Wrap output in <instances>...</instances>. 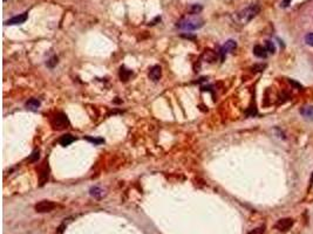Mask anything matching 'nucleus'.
<instances>
[{"label":"nucleus","instance_id":"1a4fd4ad","mask_svg":"<svg viewBox=\"0 0 313 234\" xmlns=\"http://www.w3.org/2000/svg\"><path fill=\"white\" fill-rule=\"evenodd\" d=\"M253 54L257 56V57H260V59H265L266 56H268V51H266V48L265 47H263V46H255V48H253Z\"/></svg>","mask_w":313,"mask_h":234},{"label":"nucleus","instance_id":"4468645a","mask_svg":"<svg viewBox=\"0 0 313 234\" xmlns=\"http://www.w3.org/2000/svg\"><path fill=\"white\" fill-rule=\"evenodd\" d=\"M203 57H205V59L208 60V62H214L215 59H216V54L208 49V51H205L204 54H203Z\"/></svg>","mask_w":313,"mask_h":234},{"label":"nucleus","instance_id":"423d86ee","mask_svg":"<svg viewBox=\"0 0 313 234\" xmlns=\"http://www.w3.org/2000/svg\"><path fill=\"white\" fill-rule=\"evenodd\" d=\"M292 225H293V220L291 218H285V219H280L278 223H276V228L281 231V232H284V231L290 229Z\"/></svg>","mask_w":313,"mask_h":234},{"label":"nucleus","instance_id":"f03ea898","mask_svg":"<svg viewBox=\"0 0 313 234\" xmlns=\"http://www.w3.org/2000/svg\"><path fill=\"white\" fill-rule=\"evenodd\" d=\"M258 13H259V6L256 5V4H252V5H250L249 7L244 8L243 11H240L238 13L237 20L240 22L242 25H245V23L251 21Z\"/></svg>","mask_w":313,"mask_h":234},{"label":"nucleus","instance_id":"b1692460","mask_svg":"<svg viewBox=\"0 0 313 234\" xmlns=\"http://www.w3.org/2000/svg\"><path fill=\"white\" fill-rule=\"evenodd\" d=\"M290 1H291V0H284V1L281 2V6H283V7H287V6L290 5Z\"/></svg>","mask_w":313,"mask_h":234},{"label":"nucleus","instance_id":"0eeeda50","mask_svg":"<svg viewBox=\"0 0 313 234\" xmlns=\"http://www.w3.org/2000/svg\"><path fill=\"white\" fill-rule=\"evenodd\" d=\"M27 18H28V13H22V14H19V15H15V17L11 18L5 23L6 25H20V23H23L26 21Z\"/></svg>","mask_w":313,"mask_h":234},{"label":"nucleus","instance_id":"412c9836","mask_svg":"<svg viewBox=\"0 0 313 234\" xmlns=\"http://www.w3.org/2000/svg\"><path fill=\"white\" fill-rule=\"evenodd\" d=\"M305 41L307 45H310V46H313V33H310V34H307L306 35V38H305Z\"/></svg>","mask_w":313,"mask_h":234},{"label":"nucleus","instance_id":"2eb2a0df","mask_svg":"<svg viewBox=\"0 0 313 234\" xmlns=\"http://www.w3.org/2000/svg\"><path fill=\"white\" fill-rule=\"evenodd\" d=\"M304 116L306 117H313V106H307V108H304L300 110Z\"/></svg>","mask_w":313,"mask_h":234},{"label":"nucleus","instance_id":"dca6fc26","mask_svg":"<svg viewBox=\"0 0 313 234\" xmlns=\"http://www.w3.org/2000/svg\"><path fill=\"white\" fill-rule=\"evenodd\" d=\"M47 180H48V170H42L40 173V185L42 186Z\"/></svg>","mask_w":313,"mask_h":234},{"label":"nucleus","instance_id":"ddd939ff","mask_svg":"<svg viewBox=\"0 0 313 234\" xmlns=\"http://www.w3.org/2000/svg\"><path fill=\"white\" fill-rule=\"evenodd\" d=\"M90 196H93V197H95V198H101L102 196H103V190L102 189H100V187H92L90 189Z\"/></svg>","mask_w":313,"mask_h":234},{"label":"nucleus","instance_id":"6ab92c4d","mask_svg":"<svg viewBox=\"0 0 313 234\" xmlns=\"http://www.w3.org/2000/svg\"><path fill=\"white\" fill-rule=\"evenodd\" d=\"M56 63H58V57H56V56H52V57L47 61V67L53 68L54 66H56Z\"/></svg>","mask_w":313,"mask_h":234},{"label":"nucleus","instance_id":"9b49d317","mask_svg":"<svg viewBox=\"0 0 313 234\" xmlns=\"http://www.w3.org/2000/svg\"><path fill=\"white\" fill-rule=\"evenodd\" d=\"M74 140H75V137H74V136L67 134V135H64L61 138L59 139V143H60L62 146H68V145L72 144Z\"/></svg>","mask_w":313,"mask_h":234},{"label":"nucleus","instance_id":"20e7f679","mask_svg":"<svg viewBox=\"0 0 313 234\" xmlns=\"http://www.w3.org/2000/svg\"><path fill=\"white\" fill-rule=\"evenodd\" d=\"M55 205L53 202L51 200H42V202H39L36 205H35V211L39 213H46V212H51L55 208Z\"/></svg>","mask_w":313,"mask_h":234},{"label":"nucleus","instance_id":"f257e3e1","mask_svg":"<svg viewBox=\"0 0 313 234\" xmlns=\"http://www.w3.org/2000/svg\"><path fill=\"white\" fill-rule=\"evenodd\" d=\"M203 19L197 17V15H189V17H184L180 21L177 22V27L185 31H195L198 29L203 26Z\"/></svg>","mask_w":313,"mask_h":234},{"label":"nucleus","instance_id":"5701e85b","mask_svg":"<svg viewBox=\"0 0 313 234\" xmlns=\"http://www.w3.org/2000/svg\"><path fill=\"white\" fill-rule=\"evenodd\" d=\"M201 11H202V7H201V6H196V5L192 6V13H194V14H197L198 12H201Z\"/></svg>","mask_w":313,"mask_h":234},{"label":"nucleus","instance_id":"f8f14e48","mask_svg":"<svg viewBox=\"0 0 313 234\" xmlns=\"http://www.w3.org/2000/svg\"><path fill=\"white\" fill-rule=\"evenodd\" d=\"M130 75H133V72H131V70L126 69V67H121V69H120V79H121V81L127 82V81L129 80Z\"/></svg>","mask_w":313,"mask_h":234},{"label":"nucleus","instance_id":"9d476101","mask_svg":"<svg viewBox=\"0 0 313 234\" xmlns=\"http://www.w3.org/2000/svg\"><path fill=\"white\" fill-rule=\"evenodd\" d=\"M41 106V103H40V101L39 100H36V98H31V100H28L27 102H26V108L28 109V110H32V111H36Z\"/></svg>","mask_w":313,"mask_h":234},{"label":"nucleus","instance_id":"7ed1b4c3","mask_svg":"<svg viewBox=\"0 0 313 234\" xmlns=\"http://www.w3.org/2000/svg\"><path fill=\"white\" fill-rule=\"evenodd\" d=\"M52 125L56 130H62L69 125V121L65 114H58L52 121Z\"/></svg>","mask_w":313,"mask_h":234},{"label":"nucleus","instance_id":"f3484780","mask_svg":"<svg viewBox=\"0 0 313 234\" xmlns=\"http://www.w3.org/2000/svg\"><path fill=\"white\" fill-rule=\"evenodd\" d=\"M40 152H39V150H34L32 152V155L30 156V158H28V162L30 163H34V162H36V160L39 159V157H40V155H39Z\"/></svg>","mask_w":313,"mask_h":234},{"label":"nucleus","instance_id":"39448f33","mask_svg":"<svg viewBox=\"0 0 313 234\" xmlns=\"http://www.w3.org/2000/svg\"><path fill=\"white\" fill-rule=\"evenodd\" d=\"M236 47H237V43H236L235 40H227V42L221 47V51H219V54H221V60L224 61L227 54L230 53V52H232Z\"/></svg>","mask_w":313,"mask_h":234},{"label":"nucleus","instance_id":"393cba45","mask_svg":"<svg viewBox=\"0 0 313 234\" xmlns=\"http://www.w3.org/2000/svg\"><path fill=\"white\" fill-rule=\"evenodd\" d=\"M312 180H313V174H312Z\"/></svg>","mask_w":313,"mask_h":234},{"label":"nucleus","instance_id":"aec40b11","mask_svg":"<svg viewBox=\"0 0 313 234\" xmlns=\"http://www.w3.org/2000/svg\"><path fill=\"white\" fill-rule=\"evenodd\" d=\"M87 140H89V142H92V143H94V144H96V145H99V144H101V143H103L105 140L102 138H93V137H86Z\"/></svg>","mask_w":313,"mask_h":234},{"label":"nucleus","instance_id":"4be33fe9","mask_svg":"<svg viewBox=\"0 0 313 234\" xmlns=\"http://www.w3.org/2000/svg\"><path fill=\"white\" fill-rule=\"evenodd\" d=\"M265 64H256V66H253L252 67V69L255 70V72H263L264 69H265Z\"/></svg>","mask_w":313,"mask_h":234},{"label":"nucleus","instance_id":"a211bd4d","mask_svg":"<svg viewBox=\"0 0 313 234\" xmlns=\"http://www.w3.org/2000/svg\"><path fill=\"white\" fill-rule=\"evenodd\" d=\"M265 48H266V51L271 54H273L276 52V46H274V43L272 42V41H266V42H265Z\"/></svg>","mask_w":313,"mask_h":234},{"label":"nucleus","instance_id":"6e6552de","mask_svg":"<svg viewBox=\"0 0 313 234\" xmlns=\"http://www.w3.org/2000/svg\"><path fill=\"white\" fill-rule=\"evenodd\" d=\"M161 75H162V69H161L160 66H154L149 72V77L155 82L161 79Z\"/></svg>","mask_w":313,"mask_h":234}]
</instances>
